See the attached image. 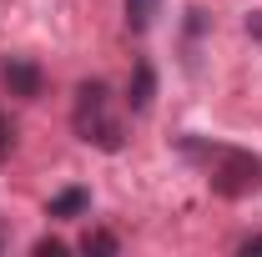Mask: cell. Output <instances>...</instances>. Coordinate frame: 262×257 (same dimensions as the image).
Returning <instances> with one entry per match:
<instances>
[{
  "mask_svg": "<svg viewBox=\"0 0 262 257\" xmlns=\"http://www.w3.org/2000/svg\"><path fill=\"white\" fill-rule=\"evenodd\" d=\"M182 152L207 161L212 192L227 197V202H237V197H247V192L262 187V157L257 152H242V146H202V141H182Z\"/></svg>",
  "mask_w": 262,
  "mask_h": 257,
  "instance_id": "obj_1",
  "label": "cell"
},
{
  "mask_svg": "<svg viewBox=\"0 0 262 257\" xmlns=\"http://www.w3.org/2000/svg\"><path fill=\"white\" fill-rule=\"evenodd\" d=\"M71 126H76L81 141H91V146H101V152H121V146H126V126H121V116L111 111L106 81H81V86H76Z\"/></svg>",
  "mask_w": 262,
  "mask_h": 257,
  "instance_id": "obj_2",
  "label": "cell"
},
{
  "mask_svg": "<svg viewBox=\"0 0 262 257\" xmlns=\"http://www.w3.org/2000/svg\"><path fill=\"white\" fill-rule=\"evenodd\" d=\"M5 86H10V96L35 101L40 91H46V76H40V66H35V61L15 56V61H5Z\"/></svg>",
  "mask_w": 262,
  "mask_h": 257,
  "instance_id": "obj_3",
  "label": "cell"
},
{
  "mask_svg": "<svg viewBox=\"0 0 262 257\" xmlns=\"http://www.w3.org/2000/svg\"><path fill=\"white\" fill-rule=\"evenodd\" d=\"M151 101H157V71H151V61H136L131 86H126V106L141 116V111H151Z\"/></svg>",
  "mask_w": 262,
  "mask_h": 257,
  "instance_id": "obj_4",
  "label": "cell"
},
{
  "mask_svg": "<svg viewBox=\"0 0 262 257\" xmlns=\"http://www.w3.org/2000/svg\"><path fill=\"white\" fill-rule=\"evenodd\" d=\"M91 207V192L86 187H66V192L51 197V207H46V217H81Z\"/></svg>",
  "mask_w": 262,
  "mask_h": 257,
  "instance_id": "obj_5",
  "label": "cell"
},
{
  "mask_svg": "<svg viewBox=\"0 0 262 257\" xmlns=\"http://www.w3.org/2000/svg\"><path fill=\"white\" fill-rule=\"evenodd\" d=\"M157 10H162V0H126V26L131 31H146L157 20Z\"/></svg>",
  "mask_w": 262,
  "mask_h": 257,
  "instance_id": "obj_6",
  "label": "cell"
},
{
  "mask_svg": "<svg viewBox=\"0 0 262 257\" xmlns=\"http://www.w3.org/2000/svg\"><path fill=\"white\" fill-rule=\"evenodd\" d=\"M81 252H101V257H116V252H121V242H116L111 232H86V237H81Z\"/></svg>",
  "mask_w": 262,
  "mask_h": 257,
  "instance_id": "obj_7",
  "label": "cell"
},
{
  "mask_svg": "<svg viewBox=\"0 0 262 257\" xmlns=\"http://www.w3.org/2000/svg\"><path fill=\"white\" fill-rule=\"evenodd\" d=\"M61 252H66L61 237H40V242H35V257H61Z\"/></svg>",
  "mask_w": 262,
  "mask_h": 257,
  "instance_id": "obj_8",
  "label": "cell"
},
{
  "mask_svg": "<svg viewBox=\"0 0 262 257\" xmlns=\"http://www.w3.org/2000/svg\"><path fill=\"white\" fill-rule=\"evenodd\" d=\"M10 141H15V126H10V116H0V161L10 152Z\"/></svg>",
  "mask_w": 262,
  "mask_h": 257,
  "instance_id": "obj_9",
  "label": "cell"
},
{
  "mask_svg": "<svg viewBox=\"0 0 262 257\" xmlns=\"http://www.w3.org/2000/svg\"><path fill=\"white\" fill-rule=\"evenodd\" d=\"M237 252H247V257H252V252H262V232H252V237H242V242H237Z\"/></svg>",
  "mask_w": 262,
  "mask_h": 257,
  "instance_id": "obj_10",
  "label": "cell"
},
{
  "mask_svg": "<svg viewBox=\"0 0 262 257\" xmlns=\"http://www.w3.org/2000/svg\"><path fill=\"white\" fill-rule=\"evenodd\" d=\"M247 31H252V35L262 40V10H252V15H247Z\"/></svg>",
  "mask_w": 262,
  "mask_h": 257,
  "instance_id": "obj_11",
  "label": "cell"
}]
</instances>
